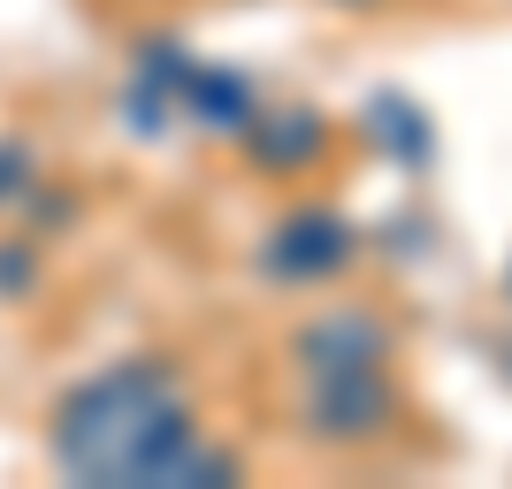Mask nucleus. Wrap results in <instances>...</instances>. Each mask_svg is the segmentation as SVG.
Listing matches in <instances>:
<instances>
[{"mask_svg": "<svg viewBox=\"0 0 512 489\" xmlns=\"http://www.w3.org/2000/svg\"><path fill=\"white\" fill-rule=\"evenodd\" d=\"M199 444L184 375L169 360H123L69 390L54 413V459L77 482H169L176 459Z\"/></svg>", "mask_w": 512, "mask_h": 489, "instance_id": "f257e3e1", "label": "nucleus"}, {"mask_svg": "<svg viewBox=\"0 0 512 489\" xmlns=\"http://www.w3.org/2000/svg\"><path fill=\"white\" fill-rule=\"evenodd\" d=\"M390 421H398L390 360H367V367H306V436H321V444H375Z\"/></svg>", "mask_w": 512, "mask_h": 489, "instance_id": "f03ea898", "label": "nucleus"}, {"mask_svg": "<svg viewBox=\"0 0 512 489\" xmlns=\"http://www.w3.org/2000/svg\"><path fill=\"white\" fill-rule=\"evenodd\" d=\"M360 260V230L344 207H291L260 245V276L276 283H337Z\"/></svg>", "mask_w": 512, "mask_h": 489, "instance_id": "7ed1b4c3", "label": "nucleus"}, {"mask_svg": "<svg viewBox=\"0 0 512 489\" xmlns=\"http://www.w3.org/2000/svg\"><path fill=\"white\" fill-rule=\"evenodd\" d=\"M237 146H245V161L268 176H299L314 169L321 153H329V115L321 107H253V123L237 130Z\"/></svg>", "mask_w": 512, "mask_h": 489, "instance_id": "20e7f679", "label": "nucleus"}, {"mask_svg": "<svg viewBox=\"0 0 512 489\" xmlns=\"http://www.w3.org/2000/svg\"><path fill=\"white\" fill-rule=\"evenodd\" d=\"M291 360L299 367H367L390 360V321L367 314V306H329L291 337Z\"/></svg>", "mask_w": 512, "mask_h": 489, "instance_id": "39448f33", "label": "nucleus"}, {"mask_svg": "<svg viewBox=\"0 0 512 489\" xmlns=\"http://www.w3.org/2000/svg\"><path fill=\"white\" fill-rule=\"evenodd\" d=\"M176 100L192 107V123H207V130H222V138H237V130L253 123V85L237 77V69H184V85H176Z\"/></svg>", "mask_w": 512, "mask_h": 489, "instance_id": "423d86ee", "label": "nucleus"}, {"mask_svg": "<svg viewBox=\"0 0 512 489\" xmlns=\"http://www.w3.org/2000/svg\"><path fill=\"white\" fill-rule=\"evenodd\" d=\"M367 130H375V138H383V146L398 153L406 169H421L428 146H436V138H428V123H421V107L398 100V92H375V107H367Z\"/></svg>", "mask_w": 512, "mask_h": 489, "instance_id": "0eeeda50", "label": "nucleus"}, {"mask_svg": "<svg viewBox=\"0 0 512 489\" xmlns=\"http://www.w3.org/2000/svg\"><path fill=\"white\" fill-rule=\"evenodd\" d=\"M337 8H375V0H337Z\"/></svg>", "mask_w": 512, "mask_h": 489, "instance_id": "6e6552de", "label": "nucleus"}, {"mask_svg": "<svg viewBox=\"0 0 512 489\" xmlns=\"http://www.w3.org/2000/svg\"><path fill=\"white\" fill-rule=\"evenodd\" d=\"M505 291H512V268H505Z\"/></svg>", "mask_w": 512, "mask_h": 489, "instance_id": "1a4fd4ad", "label": "nucleus"}]
</instances>
